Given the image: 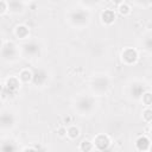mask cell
<instances>
[{
	"label": "cell",
	"instance_id": "obj_1",
	"mask_svg": "<svg viewBox=\"0 0 152 152\" xmlns=\"http://www.w3.org/2000/svg\"><path fill=\"white\" fill-rule=\"evenodd\" d=\"M138 51L133 48H126L124 49V51L121 52V59L125 64L127 65H132L138 61Z\"/></svg>",
	"mask_w": 152,
	"mask_h": 152
},
{
	"label": "cell",
	"instance_id": "obj_2",
	"mask_svg": "<svg viewBox=\"0 0 152 152\" xmlns=\"http://www.w3.org/2000/svg\"><path fill=\"white\" fill-rule=\"evenodd\" d=\"M94 147H96L97 150L100 151H104L109 147L110 145V139L108 135L106 134H97L95 138H94V142H93Z\"/></svg>",
	"mask_w": 152,
	"mask_h": 152
},
{
	"label": "cell",
	"instance_id": "obj_3",
	"mask_svg": "<svg viewBox=\"0 0 152 152\" xmlns=\"http://www.w3.org/2000/svg\"><path fill=\"white\" fill-rule=\"evenodd\" d=\"M19 88H20V81L18 77H10L6 80L5 89L11 94H15L19 90Z\"/></svg>",
	"mask_w": 152,
	"mask_h": 152
},
{
	"label": "cell",
	"instance_id": "obj_4",
	"mask_svg": "<svg viewBox=\"0 0 152 152\" xmlns=\"http://www.w3.org/2000/svg\"><path fill=\"white\" fill-rule=\"evenodd\" d=\"M48 80V76H46V72L42 69H38L36 70L34 72H32V82L37 86H42Z\"/></svg>",
	"mask_w": 152,
	"mask_h": 152
},
{
	"label": "cell",
	"instance_id": "obj_5",
	"mask_svg": "<svg viewBox=\"0 0 152 152\" xmlns=\"http://www.w3.org/2000/svg\"><path fill=\"white\" fill-rule=\"evenodd\" d=\"M115 18H116V14L113 10L110 8H107L104 10L102 13H101V21L106 25H110L115 21Z\"/></svg>",
	"mask_w": 152,
	"mask_h": 152
},
{
	"label": "cell",
	"instance_id": "obj_6",
	"mask_svg": "<svg viewBox=\"0 0 152 152\" xmlns=\"http://www.w3.org/2000/svg\"><path fill=\"white\" fill-rule=\"evenodd\" d=\"M150 144H151V141L146 135H141L135 140V147L138 151H148Z\"/></svg>",
	"mask_w": 152,
	"mask_h": 152
},
{
	"label": "cell",
	"instance_id": "obj_7",
	"mask_svg": "<svg viewBox=\"0 0 152 152\" xmlns=\"http://www.w3.org/2000/svg\"><path fill=\"white\" fill-rule=\"evenodd\" d=\"M14 33H15V36L18 37V38H20V39H25V38H27L28 37V34H30V28L26 26V25H18L15 28H14Z\"/></svg>",
	"mask_w": 152,
	"mask_h": 152
},
{
	"label": "cell",
	"instance_id": "obj_8",
	"mask_svg": "<svg viewBox=\"0 0 152 152\" xmlns=\"http://www.w3.org/2000/svg\"><path fill=\"white\" fill-rule=\"evenodd\" d=\"M93 87L95 90H99V91H104L107 88H108V80L107 78H103V77H99L94 81L93 83Z\"/></svg>",
	"mask_w": 152,
	"mask_h": 152
},
{
	"label": "cell",
	"instance_id": "obj_9",
	"mask_svg": "<svg viewBox=\"0 0 152 152\" xmlns=\"http://www.w3.org/2000/svg\"><path fill=\"white\" fill-rule=\"evenodd\" d=\"M14 122V118L11 113H2L0 115V125L4 126V127H8V126H12Z\"/></svg>",
	"mask_w": 152,
	"mask_h": 152
},
{
	"label": "cell",
	"instance_id": "obj_10",
	"mask_svg": "<svg viewBox=\"0 0 152 152\" xmlns=\"http://www.w3.org/2000/svg\"><path fill=\"white\" fill-rule=\"evenodd\" d=\"M18 78L20 82H24V83L31 82L32 81V71L28 69H23V70H20Z\"/></svg>",
	"mask_w": 152,
	"mask_h": 152
},
{
	"label": "cell",
	"instance_id": "obj_11",
	"mask_svg": "<svg viewBox=\"0 0 152 152\" xmlns=\"http://www.w3.org/2000/svg\"><path fill=\"white\" fill-rule=\"evenodd\" d=\"M24 49H25V51H26L27 53H30V55H34V53L39 52V45H37L34 42H31V43H28V44H25V45H24Z\"/></svg>",
	"mask_w": 152,
	"mask_h": 152
},
{
	"label": "cell",
	"instance_id": "obj_12",
	"mask_svg": "<svg viewBox=\"0 0 152 152\" xmlns=\"http://www.w3.org/2000/svg\"><path fill=\"white\" fill-rule=\"evenodd\" d=\"M66 135L70 138V139H76L78 135H80V129H78V127H76V126H69L68 128H66Z\"/></svg>",
	"mask_w": 152,
	"mask_h": 152
},
{
	"label": "cell",
	"instance_id": "obj_13",
	"mask_svg": "<svg viewBox=\"0 0 152 152\" xmlns=\"http://www.w3.org/2000/svg\"><path fill=\"white\" fill-rule=\"evenodd\" d=\"M118 11H119V13H120L121 15L126 17V15H128V14L131 13V7H129L127 4L122 2V4L118 5Z\"/></svg>",
	"mask_w": 152,
	"mask_h": 152
},
{
	"label": "cell",
	"instance_id": "obj_14",
	"mask_svg": "<svg viewBox=\"0 0 152 152\" xmlns=\"http://www.w3.org/2000/svg\"><path fill=\"white\" fill-rule=\"evenodd\" d=\"M80 150H81V151H84V152H88V151L94 150V145H93V142L89 141V140H83V141L80 144Z\"/></svg>",
	"mask_w": 152,
	"mask_h": 152
},
{
	"label": "cell",
	"instance_id": "obj_15",
	"mask_svg": "<svg viewBox=\"0 0 152 152\" xmlns=\"http://www.w3.org/2000/svg\"><path fill=\"white\" fill-rule=\"evenodd\" d=\"M142 103L146 107H150L152 104V94L150 91H146L142 94Z\"/></svg>",
	"mask_w": 152,
	"mask_h": 152
},
{
	"label": "cell",
	"instance_id": "obj_16",
	"mask_svg": "<svg viewBox=\"0 0 152 152\" xmlns=\"http://www.w3.org/2000/svg\"><path fill=\"white\" fill-rule=\"evenodd\" d=\"M142 119L146 121V122H151L152 121V110L150 107H147L144 112H142Z\"/></svg>",
	"mask_w": 152,
	"mask_h": 152
},
{
	"label": "cell",
	"instance_id": "obj_17",
	"mask_svg": "<svg viewBox=\"0 0 152 152\" xmlns=\"http://www.w3.org/2000/svg\"><path fill=\"white\" fill-rule=\"evenodd\" d=\"M7 10H8V5H7V2L4 1V0H0V14H4Z\"/></svg>",
	"mask_w": 152,
	"mask_h": 152
},
{
	"label": "cell",
	"instance_id": "obj_18",
	"mask_svg": "<svg viewBox=\"0 0 152 152\" xmlns=\"http://www.w3.org/2000/svg\"><path fill=\"white\" fill-rule=\"evenodd\" d=\"M57 134L59 135V137H65L66 135V128L65 127H59L58 129H57Z\"/></svg>",
	"mask_w": 152,
	"mask_h": 152
},
{
	"label": "cell",
	"instance_id": "obj_19",
	"mask_svg": "<svg viewBox=\"0 0 152 152\" xmlns=\"http://www.w3.org/2000/svg\"><path fill=\"white\" fill-rule=\"evenodd\" d=\"M36 150H37L36 147H28V146H27V147H24V148H23V151H36Z\"/></svg>",
	"mask_w": 152,
	"mask_h": 152
},
{
	"label": "cell",
	"instance_id": "obj_20",
	"mask_svg": "<svg viewBox=\"0 0 152 152\" xmlns=\"http://www.w3.org/2000/svg\"><path fill=\"white\" fill-rule=\"evenodd\" d=\"M112 2H113V4H115V5H120V4H122V2H124V0H112Z\"/></svg>",
	"mask_w": 152,
	"mask_h": 152
},
{
	"label": "cell",
	"instance_id": "obj_21",
	"mask_svg": "<svg viewBox=\"0 0 152 152\" xmlns=\"http://www.w3.org/2000/svg\"><path fill=\"white\" fill-rule=\"evenodd\" d=\"M2 89H4V87H2V84H1V83H0V93H1V91H2Z\"/></svg>",
	"mask_w": 152,
	"mask_h": 152
}]
</instances>
